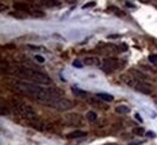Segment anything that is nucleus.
<instances>
[{
    "label": "nucleus",
    "mask_w": 157,
    "mask_h": 145,
    "mask_svg": "<svg viewBox=\"0 0 157 145\" xmlns=\"http://www.w3.org/2000/svg\"><path fill=\"white\" fill-rule=\"evenodd\" d=\"M83 64L97 67V65H100V59L97 58V57H86V58L83 59Z\"/></svg>",
    "instance_id": "9d476101"
},
{
    "label": "nucleus",
    "mask_w": 157,
    "mask_h": 145,
    "mask_svg": "<svg viewBox=\"0 0 157 145\" xmlns=\"http://www.w3.org/2000/svg\"><path fill=\"white\" fill-rule=\"evenodd\" d=\"M136 119H137V120H139L140 122H143V119L140 117V115H139V114H137V115H136Z\"/></svg>",
    "instance_id": "b1692460"
},
{
    "label": "nucleus",
    "mask_w": 157,
    "mask_h": 145,
    "mask_svg": "<svg viewBox=\"0 0 157 145\" xmlns=\"http://www.w3.org/2000/svg\"><path fill=\"white\" fill-rule=\"evenodd\" d=\"M149 61L151 63H154V64H157V55H151L149 57Z\"/></svg>",
    "instance_id": "a211bd4d"
},
{
    "label": "nucleus",
    "mask_w": 157,
    "mask_h": 145,
    "mask_svg": "<svg viewBox=\"0 0 157 145\" xmlns=\"http://www.w3.org/2000/svg\"><path fill=\"white\" fill-rule=\"evenodd\" d=\"M117 67H118V62L116 58H105L103 61L101 70H104L105 73H111V71L116 70Z\"/></svg>",
    "instance_id": "39448f33"
},
{
    "label": "nucleus",
    "mask_w": 157,
    "mask_h": 145,
    "mask_svg": "<svg viewBox=\"0 0 157 145\" xmlns=\"http://www.w3.org/2000/svg\"><path fill=\"white\" fill-rule=\"evenodd\" d=\"M136 90L138 92H141L144 94H150L152 92V88L149 83H146L145 81H138L137 86H136Z\"/></svg>",
    "instance_id": "423d86ee"
},
{
    "label": "nucleus",
    "mask_w": 157,
    "mask_h": 145,
    "mask_svg": "<svg viewBox=\"0 0 157 145\" xmlns=\"http://www.w3.org/2000/svg\"><path fill=\"white\" fill-rule=\"evenodd\" d=\"M85 135H87V133H86V132H82V131H75V132L69 133V134L67 135V138H68V139H78V138H82V137H85Z\"/></svg>",
    "instance_id": "f8f14e48"
},
{
    "label": "nucleus",
    "mask_w": 157,
    "mask_h": 145,
    "mask_svg": "<svg viewBox=\"0 0 157 145\" xmlns=\"http://www.w3.org/2000/svg\"><path fill=\"white\" fill-rule=\"evenodd\" d=\"M94 5H96V2L91 1V2H87V4H85V5H83V9H87V7H92V6H94Z\"/></svg>",
    "instance_id": "412c9836"
},
{
    "label": "nucleus",
    "mask_w": 157,
    "mask_h": 145,
    "mask_svg": "<svg viewBox=\"0 0 157 145\" xmlns=\"http://www.w3.org/2000/svg\"><path fill=\"white\" fill-rule=\"evenodd\" d=\"M96 97L101 99L103 102H113L114 101V96H111L109 93H98Z\"/></svg>",
    "instance_id": "ddd939ff"
},
{
    "label": "nucleus",
    "mask_w": 157,
    "mask_h": 145,
    "mask_svg": "<svg viewBox=\"0 0 157 145\" xmlns=\"http://www.w3.org/2000/svg\"><path fill=\"white\" fill-rule=\"evenodd\" d=\"M13 106H15V110L17 111V114H20L23 119H25V121H33V120L38 119L35 110L30 105L20 103V102H13Z\"/></svg>",
    "instance_id": "f03ea898"
},
{
    "label": "nucleus",
    "mask_w": 157,
    "mask_h": 145,
    "mask_svg": "<svg viewBox=\"0 0 157 145\" xmlns=\"http://www.w3.org/2000/svg\"><path fill=\"white\" fill-rule=\"evenodd\" d=\"M30 15H32L33 17H44V16H45V12L41 11V10H32Z\"/></svg>",
    "instance_id": "f3484780"
},
{
    "label": "nucleus",
    "mask_w": 157,
    "mask_h": 145,
    "mask_svg": "<svg viewBox=\"0 0 157 145\" xmlns=\"http://www.w3.org/2000/svg\"><path fill=\"white\" fill-rule=\"evenodd\" d=\"M86 117H87V120H88L90 122H93V121L97 120V114H96L94 111H88L87 115H86Z\"/></svg>",
    "instance_id": "dca6fc26"
},
{
    "label": "nucleus",
    "mask_w": 157,
    "mask_h": 145,
    "mask_svg": "<svg viewBox=\"0 0 157 145\" xmlns=\"http://www.w3.org/2000/svg\"><path fill=\"white\" fill-rule=\"evenodd\" d=\"M9 73L13 76L27 80L28 82H36L40 85H45V86L52 83V80L46 74L38 71V70H34L32 68H28V67H13L9 70Z\"/></svg>",
    "instance_id": "f257e3e1"
},
{
    "label": "nucleus",
    "mask_w": 157,
    "mask_h": 145,
    "mask_svg": "<svg viewBox=\"0 0 157 145\" xmlns=\"http://www.w3.org/2000/svg\"><path fill=\"white\" fill-rule=\"evenodd\" d=\"M115 110H116L117 114H121V115H126V114H128L131 111L127 105H118V106H116Z\"/></svg>",
    "instance_id": "4468645a"
},
{
    "label": "nucleus",
    "mask_w": 157,
    "mask_h": 145,
    "mask_svg": "<svg viewBox=\"0 0 157 145\" xmlns=\"http://www.w3.org/2000/svg\"><path fill=\"white\" fill-rule=\"evenodd\" d=\"M121 80L126 83L127 86L133 87V88H136V86H137V83H138V80L136 79V76L129 75V74H123V75H121Z\"/></svg>",
    "instance_id": "0eeeda50"
},
{
    "label": "nucleus",
    "mask_w": 157,
    "mask_h": 145,
    "mask_svg": "<svg viewBox=\"0 0 157 145\" xmlns=\"http://www.w3.org/2000/svg\"><path fill=\"white\" fill-rule=\"evenodd\" d=\"M87 103L94 108H98V109H108V106L103 103L101 99H99L97 97H91V98H87Z\"/></svg>",
    "instance_id": "6e6552de"
},
{
    "label": "nucleus",
    "mask_w": 157,
    "mask_h": 145,
    "mask_svg": "<svg viewBox=\"0 0 157 145\" xmlns=\"http://www.w3.org/2000/svg\"><path fill=\"white\" fill-rule=\"evenodd\" d=\"M64 121L70 126H76V127H81V126H85V120L81 115L78 114H68L64 116Z\"/></svg>",
    "instance_id": "20e7f679"
},
{
    "label": "nucleus",
    "mask_w": 157,
    "mask_h": 145,
    "mask_svg": "<svg viewBox=\"0 0 157 145\" xmlns=\"http://www.w3.org/2000/svg\"><path fill=\"white\" fill-rule=\"evenodd\" d=\"M73 65H74L75 68H78V69L82 68V63L78 62V61H74V62H73Z\"/></svg>",
    "instance_id": "aec40b11"
},
{
    "label": "nucleus",
    "mask_w": 157,
    "mask_h": 145,
    "mask_svg": "<svg viewBox=\"0 0 157 145\" xmlns=\"http://www.w3.org/2000/svg\"><path fill=\"white\" fill-rule=\"evenodd\" d=\"M132 133H133L134 135H144V134H146V133H145L144 127H141V126H139V127H134V128L132 129Z\"/></svg>",
    "instance_id": "2eb2a0df"
},
{
    "label": "nucleus",
    "mask_w": 157,
    "mask_h": 145,
    "mask_svg": "<svg viewBox=\"0 0 157 145\" xmlns=\"http://www.w3.org/2000/svg\"><path fill=\"white\" fill-rule=\"evenodd\" d=\"M146 137H149V138H155L156 137V133L155 132H146Z\"/></svg>",
    "instance_id": "4be33fe9"
},
{
    "label": "nucleus",
    "mask_w": 157,
    "mask_h": 145,
    "mask_svg": "<svg viewBox=\"0 0 157 145\" xmlns=\"http://www.w3.org/2000/svg\"><path fill=\"white\" fill-rule=\"evenodd\" d=\"M13 7H15V10L16 11H21V12H32V9H30V6L28 5V4H25V2H15L13 4Z\"/></svg>",
    "instance_id": "1a4fd4ad"
},
{
    "label": "nucleus",
    "mask_w": 157,
    "mask_h": 145,
    "mask_svg": "<svg viewBox=\"0 0 157 145\" xmlns=\"http://www.w3.org/2000/svg\"><path fill=\"white\" fill-rule=\"evenodd\" d=\"M44 4H45V5H47V6H53V5H58V2H57V1H45Z\"/></svg>",
    "instance_id": "6ab92c4d"
},
{
    "label": "nucleus",
    "mask_w": 157,
    "mask_h": 145,
    "mask_svg": "<svg viewBox=\"0 0 157 145\" xmlns=\"http://www.w3.org/2000/svg\"><path fill=\"white\" fill-rule=\"evenodd\" d=\"M74 105H75V104L73 103L70 99L64 98V97H60V98L53 101L52 103L50 104V108H53V109H56V110H58V111H68V110L73 109Z\"/></svg>",
    "instance_id": "7ed1b4c3"
},
{
    "label": "nucleus",
    "mask_w": 157,
    "mask_h": 145,
    "mask_svg": "<svg viewBox=\"0 0 157 145\" xmlns=\"http://www.w3.org/2000/svg\"><path fill=\"white\" fill-rule=\"evenodd\" d=\"M71 92L74 93L75 97H78V98H87V96H88V93H87L86 91L80 90L78 87H73V88H71Z\"/></svg>",
    "instance_id": "9b49d317"
},
{
    "label": "nucleus",
    "mask_w": 157,
    "mask_h": 145,
    "mask_svg": "<svg viewBox=\"0 0 157 145\" xmlns=\"http://www.w3.org/2000/svg\"><path fill=\"white\" fill-rule=\"evenodd\" d=\"M34 58H35V61H38V62H39V63L45 62V58H42V57H41V56H35V57H34Z\"/></svg>",
    "instance_id": "5701e85b"
}]
</instances>
